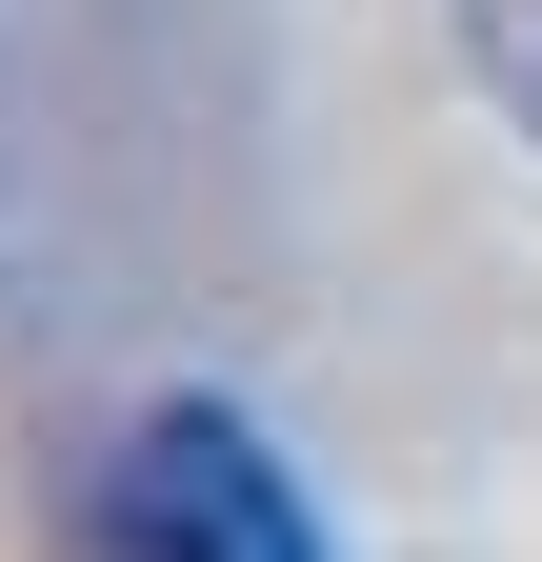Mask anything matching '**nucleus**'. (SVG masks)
I'll list each match as a JSON object with an SVG mask.
<instances>
[{
  "label": "nucleus",
  "mask_w": 542,
  "mask_h": 562,
  "mask_svg": "<svg viewBox=\"0 0 542 562\" xmlns=\"http://www.w3.org/2000/svg\"><path fill=\"white\" fill-rule=\"evenodd\" d=\"M101 562H321V542H302V482L261 462V422L142 402L101 462Z\"/></svg>",
  "instance_id": "1"
}]
</instances>
